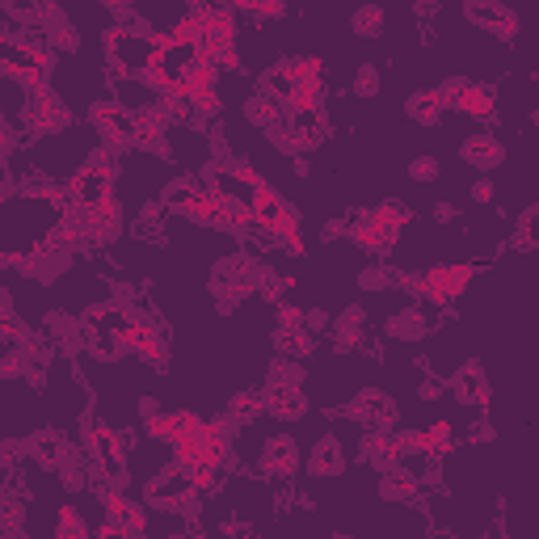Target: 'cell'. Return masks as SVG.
I'll return each mask as SVG.
<instances>
[{
  "label": "cell",
  "instance_id": "83f0119b",
  "mask_svg": "<svg viewBox=\"0 0 539 539\" xmlns=\"http://www.w3.org/2000/svg\"><path fill=\"white\" fill-rule=\"evenodd\" d=\"M443 392H447L443 379H434V375L422 379V401H434V396H443Z\"/></svg>",
  "mask_w": 539,
  "mask_h": 539
},
{
  "label": "cell",
  "instance_id": "277c9868",
  "mask_svg": "<svg viewBox=\"0 0 539 539\" xmlns=\"http://www.w3.org/2000/svg\"><path fill=\"white\" fill-rule=\"evenodd\" d=\"M22 123L38 139H43V135H59L64 127H72V110H68V102L51 85H38V89H26Z\"/></svg>",
  "mask_w": 539,
  "mask_h": 539
},
{
  "label": "cell",
  "instance_id": "52a82bcc",
  "mask_svg": "<svg viewBox=\"0 0 539 539\" xmlns=\"http://www.w3.org/2000/svg\"><path fill=\"white\" fill-rule=\"evenodd\" d=\"M144 506H161V510H173V514H194L198 510V493H194L190 476L182 468H165V472H156L148 481Z\"/></svg>",
  "mask_w": 539,
  "mask_h": 539
},
{
  "label": "cell",
  "instance_id": "cb8c5ba5",
  "mask_svg": "<svg viewBox=\"0 0 539 539\" xmlns=\"http://www.w3.org/2000/svg\"><path fill=\"white\" fill-rule=\"evenodd\" d=\"M392 283H396V278L384 266H367L363 274H358V287H363V291H388Z\"/></svg>",
  "mask_w": 539,
  "mask_h": 539
},
{
  "label": "cell",
  "instance_id": "4fadbf2b",
  "mask_svg": "<svg viewBox=\"0 0 539 539\" xmlns=\"http://www.w3.org/2000/svg\"><path fill=\"white\" fill-rule=\"evenodd\" d=\"M346 468V451H342V438L337 434H321L316 438V447L308 455V472L312 476H337Z\"/></svg>",
  "mask_w": 539,
  "mask_h": 539
},
{
  "label": "cell",
  "instance_id": "4316f807",
  "mask_svg": "<svg viewBox=\"0 0 539 539\" xmlns=\"http://www.w3.org/2000/svg\"><path fill=\"white\" fill-rule=\"evenodd\" d=\"M472 198H476V203H493V177H481V182H472Z\"/></svg>",
  "mask_w": 539,
  "mask_h": 539
},
{
  "label": "cell",
  "instance_id": "8fae6325",
  "mask_svg": "<svg viewBox=\"0 0 539 539\" xmlns=\"http://www.w3.org/2000/svg\"><path fill=\"white\" fill-rule=\"evenodd\" d=\"M262 472L266 476H295L299 472V447L291 434H274L262 447Z\"/></svg>",
  "mask_w": 539,
  "mask_h": 539
},
{
  "label": "cell",
  "instance_id": "5bb4252c",
  "mask_svg": "<svg viewBox=\"0 0 539 539\" xmlns=\"http://www.w3.org/2000/svg\"><path fill=\"white\" fill-rule=\"evenodd\" d=\"M422 493V476H417L413 468H388L384 481H379V497L384 502H413V497Z\"/></svg>",
  "mask_w": 539,
  "mask_h": 539
},
{
  "label": "cell",
  "instance_id": "2e32d148",
  "mask_svg": "<svg viewBox=\"0 0 539 539\" xmlns=\"http://www.w3.org/2000/svg\"><path fill=\"white\" fill-rule=\"evenodd\" d=\"M405 114L413 118L417 127H438V118H443V97H438V89L413 93L409 102H405Z\"/></svg>",
  "mask_w": 539,
  "mask_h": 539
},
{
  "label": "cell",
  "instance_id": "ffe728a7",
  "mask_svg": "<svg viewBox=\"0 0 539 539\" xmlns=\"http://www.w3.org/2000/svg\"><path fill=\"white\" fill-rule=\"evenodd\" d=\"M245 118H249V123H253L257 131H270V127L278 123V118H283V106H274L266 93H253L249 102H245Z\"/></svg>",
  "mask_w": 539,
  "mask_h": 539
},
{
  "label": "cell",
  "instance_id": "ba28073f",
  "mask_svg": "<svg viewBox=\"0 0 539 539\" xmlns=\"http://www.w3.org/2000/svg\"><path fill=\"white\" fill-rule=\"evenodd\" d=\"M102 510L114 527H123L127 535H144L148 531V506L139 502V497H131L127 489L118 485H106L102 489Z\"/></svg>",
  "mask_w": 539,
  "mask_h": 539
},
{
  "label": "cell",
  "instance_id": "f546056e",
  "mask_svg": "<svg viewBox=\"0 0 539 539\" xmlns=\"http://www.w3.org/2000/svg\"><path fill=\"white\" fill-rule=\"evenodd\" d=\"M434 219H455V207L443 203V207H434Z\"/></svg>",
  "mask_w": 539,
  "mask_h": 539
},
{
  "label": "cell",
  "instance_id": "484cf974",
  "mask_svg": "<svg viewBox=\"0 0 539 539\" xmlns=\"http://www.w3.org/2000/svg\"><path fill=\"white\" fill-rule=\"evenodd\" d=\"M438 169H443V165H438V156H417V161L409 165V177H413V182H434Z\"/></svg>",
  "mask_w": 539,
  "mask_h": 539
},
{
  "label": "cell",
  "instance_id": "8992f818",
  "mask_svg": "<svg viewBox=\"0 0 539 539\" xmlns=\"http://www.w3.org/2000/svg\"><path fill=\"white\" fill-rule=\"evenodd\" d=\"M438 97H443V110H459V114L476 118V123H489V118H497V93L489 85L464 81V76H451V81L438 85Z\"/></svg>",
  "mask_w": 539,
  "mask_h": 539
},
{
  "label": "cell",
  "instance_id": "d6986e66",
  "mask_svg": "<svg viewBox=\"0 0 539 539\" xmlns=\"http://www.w3.org/2000/svg\"><path fill=\"white\" fill-rule=\"evenodd\" d=\"M455 451V430L451 422H434L422 430V459H430V464H438V459H447Z\"/></svg>",
  "mask_w": 539,
  "mask_h": 539
},
{
  "label": "cell",
  "instance_id": "3957f363",
  "mask_svg": "<svg viewBox=\"0 0 539 539\" xmlns=\"http://www.w3.org/2000/svg\"><path fill=\"white\" fill-rule=\"evenodd\" d=\"M472 278H476V266H468V262H459V266H430V270H422L417 278H409V287L417 291L422 304L451 308L455 299L472 287Z\"/></svg>",
  "mask_w": 539,
  "mask_h": 539
},
{
  "label": "cell",
  "instance_id": "9a60e30c",
  "mask_svg": "<svg viewBox=\"0 0 539 539\" xmlns=\"http://www.w3.org/2000/svg\"><path fill=\"white\" fill-rule=\"evenodd\" d=\"M468 13V22L472 26H481V30H489V34H514L518 30V17L506 9V5H468L464 9Z\"/></svg>",
  "mask_w": 539,
  "mask_h": 539
},
{
  "label": "cell",
  "instance_id": "e0dca14e",
  "mask_svg": "<svg viewBox=\"0 0 539 539\" xmlns=\"http://www.w3.org/2000/svg\"><path fill=\"white\" fill-rule=\"evenodd\" d=\"M388 337H396V342H417V337H426V316H422V308L405 304V308L388 321Z\"/></svg>",
  "mask_w": 539,
  "mask_h": 539
},
{
  "label": "cell",
  "instance_id": "d4e9b609",
  "mask_svg": "<svg viewBox=\"0 0 539 539\" xmlns=\"http://www.w3.org/2000/svg\"><path fill=\"white\" fill-rule=\"evenodd\" d=\"M379 26H384V9L363 5L354 13V34H379Z\"/></svg>",
  "mask_w": 539,
  "mask_h": 539
},
{
  "label": "cell",
  "instance_id": "30bf717a",
  "mask_svg": "<svg viewBox=\"0 0 539 539\" xmlns=\"http://www.w3.org/2000/svg\"><path fill=\"white\" fill-rule=\"evenodd\" d=\"M459 156L472 165V169H481V173H493L497 165L506 161V144L497 135H489V131H481V135H468L464 144H459Z\"/></svg>",
  "mask_w": 539,
  "mask_h": 539
},
{
  "label": "cell",
  "instance_id": "7402d4cb",
  "mask_svg": "<svg viewBox=\"0 0 539 539\" xmlns=\"http://www.w3.org/2000/svg\"><path fill=\"white\" fill-rule=\"evenodd\" d=\"M257 413H262V396H257V392H236L228 401V417H232V422H241V426L253 422Z\"/></svg>",
  "mask_w": 539,
  "mask_h": 539
},
{
  "label": "cell",
  "instance_id": "9c48e42d",
  "mask_svg": "<svg viewBox=\"0 0 539 539\" xmlns=\"http://www.w3.org/2000/svg\"><path fill=\"white\" fill-rule=\"evenodd\" d=\"M262 413L278 417V422H299V417L308 413V396L304 388H287V384H266L262 392Z\"/></svg>",
  "mask_w": 539,
  "mask_h": 539
},
{
  "label": "cell",
  "instance_id": "f1b7e54d",
  "mask_svg": "<svg viewBox=\"0 0 539 539\" xmlns=\"http://www.w3.org/2000/svg\"><path fill=\"white\" fill-rule=\"evenodd\" d=\"M13 148H17V144H13V135H9L5 127H0V165H9V156H13Z\"/></svg>",
  "mask_w": 539,
  "mask_h": 539
},
{
  "label": "cell",
  "instance_id": "603a6c76",
  "mask_svg": "<svg viewBox=\"0 0 539 539\" xmlns=\"http://www.w3.org/2000/svg\"><path fill=\"white\" fill-rule=\"evenodd\" d=\"M375 93H379V72H375L371 64H363V68H358V76H354V97H363V102H371Z\"/></svg>",
  "mask_w": 539,
  "mask_h": 539
},
{
  "label": "cell",
  "instance_id": "44dd1931",
  "mask_svg": "<svg viewBox=\"0 0 539 539\" xmlns=\"http://www.w3.org/2000/svg\"><path fill=\"white\" fill-rule=\"evenodd\" d=\"M93 531H89V523L81 518V510L76 506H59V514H55V539H89Z\"/></svg>",
  "mask_w": 539,
  "mask_h": 539
},
{
  "label": "cell",
  "instance_id": "5b68a950",
  "mask_svg": "<svg viewBox=\"0 0 539 539\" xmlns=\"http://www.w3.org/2000/svg\"><path fill=\"white\" fill-rule=\"evenodd\" d=\"M89 127L97 131V139H102V148L114 152V156L135 148V114L118 106L114 97H97V102L89 106Z\"/></svg>",
  "mask_w": 539,
  "mask_h": 539
},
{
  "label": "cell",
  "instance_id": "6da1fadb",
  "mask_svg": "<svg viewBox=\"0 0 539 539\" xmlns=\"http://www.w3.org/2000/svg\"><path fill=\"white\" fill-rule=\"evenodd\" d=\"M55 51L30 30H5L0 34V76H9L22 89L51 85Z\"/></svg>",
  "mask_w": 539,
  "mask_h": 539
},
{
  "label": "cell",
  "instance_id": "7c38bea8",
  "mask_svg": "<svg viewBox=\"0 0 539 539\" xmlns=\"http://www.w3.org/2000/svg\"><path fill=\"white\" fill-rule=\"evenodd\" d=\"M451 396L459 405H468V409H485L489 405V379H485V371L476 363L459 367L455 379H451Z\"/></svg>",
  "mask_w": 539,
  "mask_h": 539
},
{
  "label": "cell",
  "instance_id": "ac0fdd59",
  "mask_svg": "<svg viewBox=\"0 0 539 539\" xmlns=\"http://www.w3.org/2000/svg\"><path fill=\"white\" fill-rule=\"evenodd\" d=\"M274 350L283 354V358H295V363H304V358L316 350V337L299 325V329H278L274 333Z\"/></svg>",
  "mask_w": 539,
  "mask_h": 539
},
{
  "label": "cell",
  "instance_id": "7a4b0ae2",
  "mask_svg": "<svg viewBox=\"0 0 539 539\" xmlns=\"http://www.w3.org/2000/svg\"><path fill=\"white\" fill-rule=\"evenodd\" d=\"M413 224V211L401 207V203H379V207H367L354 215L350 224V236L358 249L367 253H388L396 241H401V232Z\"/></svg>",
  "mask_w": 539,
  "mask_h": 539
}]
</instances>
